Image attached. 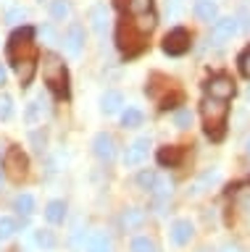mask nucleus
I'll return each instance as SVG.
<instances>
[{"instance_id": "1", "label": "nucleus", "mask_w": 250, "mask_h": 252, "mask_svg": "<svg viewBox=\"0 0 250 252\" xmlns=\"http://www.w3.org/2000/svg\"><path fill=\"white\" fill-rule=\"evenodd\" d=\"M42 76H45V84H48L58 97H66L69 94V74H66L64 61H61L56 53L42 55Z\"/></svg>"}, {"instance_id": "2", "label": "nucleus", "mask_w": 250, "mask_h": 252, "mask_svg": "<svg viewBox=\"0 0 250 252\" xmlns=\"http://www.w3.org/2000/svg\"><path fill=\"white\" fill-rule=\"evenodd\" d=\"M203 121H206V134L211 139H221L224 137V124H226V105L224 100L206 97L203 100Z\"/></svg>"}, {"instance_id": "3", "label": "nucleus", "mask_w": 250, "mask_h": 252, "mask_svg": "<svg viewBox=\"0 0 250 252\" xmlns=\"http://www.w3.org/2000/svg\"><path fill=\"white\" fill-rule=\"evenodd\" d=\"M145 39H147V34H143V32L137 29L135 21H121L119 29H116V45H119V50L127 55V58L143 53Z\"/></svg>"}, {"instance_id": "4", "label": "nucleus", "mask_w": 250, "mask_h": 252, "mask_svg": "<svg viewBox=\"0 0 250 252\" xmlns=\"http://www.w3.org/2000/svg\"><path fill=\"white\" fill-rule=\"evenodd\" d=\"M32 37H35V29H29V27H21V29H16L11 34V39H8V58L13 63L32 55Z\"/></svg>"}, {"instance_id": "5", "label": "nucleus", "mask_w": 250, "mask_h": 252, "mask_svg": "<svg viewBox=\"0 0 250 252\" xmlns=\"http://www.w3.org/2000/svg\"><path fill=\"white\" fill-rule=\"evenodd\" d=\"M3 168H5V173H8L13 181H21L29 173V158L21 153V147H11L8 153H5Z\"/></svg>"}, {"instance_id": "6", "label": "nucleus", "mask_w": 250, "mask_h": 252, "mask_svg": "<svg viewBox=\"0 0 250 252\" xmlns=\"http://www.w3.org/2000/svg\"><path fill=\"white\" fill-rule=\"evenodd\" d=\"M190 32L187 29H171L166 37H163V53L166 55H184L187 50H190Z\"/></svg>"}, {"instance_id": "7", "label": "nucleus", "mask_w": 250, "mask_h": 252, "mask_svg": "<svg viewBox=\"0 0 250 252\" xmlns=\"http://www.w3.org/2000/svg\"><path fill=\"white\" fill-rule=\"evenodd\" d=\"M206 92H208V97H216V100H229L232 94H234V82L229 76H224V74H218V76H211L208 82H206Z\"/></svg>"}, {"instance_id": "8", "label": "nucleus", "mask_w": 250, "mask_h": 252, "mask_svg": "<svg viewBox=\"0 0 250 252\" xmlns=\"http://www.w3.org/2000/svg\"><path fill=\"white\" fill-rule=\"evenodd\" d=\"M237 34V19L226 16V19H216L214 21V29H211V42L214 45H224Z\"/></svg>"}, {"instance_id": "9", "label": "nucleus", "mask_w": 250, "mask_h": 252, "mask_svg": "<svg viewBox=\"0 0 250 252\" xmlns=\"http://www.w3.org/2000/svg\"><path fill=\"white\" fill-rule=\"evenodd\" d=\"M92 150H95V155L100 158V160H106V163H111L113 158H116V139L111 137V134H106V131H100L95 139H92Z\"/></svg>"}, {"instance_id": "10", "label": "nucleus", "mask_w": 250, "mask_h": 252, "mask_svg": "<svg viewBox=\"0 0 250 252\" xmlns=\"http://www.w3.org/2000/svg\"><path fill=\"white\" fill-rule=\"evenodd\" d=\"M147 147H150V139H147V137L135 139L127 147V153H124V165H140L147 158Z\"/></svg>"}, {"instance_id": "11", "label": "nucleus", "mask_w": 250, "mask_h": 252, "mask_svg": "<svg viewBox=\"0 0 250 252\" xmlns=\"http://www.w3.org/2000/svg\"><path fill=\"white\" fill-rule=\"evenodd\" d=\"M64 47H66V53L69 55H79L82 53V47H84V29L79 27V24H71L66 32V37H64Z\"/></svg>"}, {"instance_id": "12", "label": "nucleus", "mask_w": 250, "mask_h": 252, "mask_svg": "<svg viewBox=\"0 0 250 252\" xmlns=\"http://www.w3.org/2000/svg\"><path fill=\"white\" fill-rule=\"evenodd\" d=\"M192 234H195V226H192L187 218H179V220H174V223H171V242L179 244V247L190 242Z\"/></svg>"}, {"instance_id": "13", "label": "nucleus", "mask_w": 250, "mask_h": 252, "mask_svg": "<svg viewBox=\"0 0 250 252\" xmlns=\"http://www.w3.org/2000/svg\"><path fill=\"white\" fill-rule=\"evenodd\" d=\"M192 13H195V19L198 21H216V16H218V8L214 0H195V8H192Z\"/></svg>"}, {"instance_id": "14", "label": "nucleus", "mask_w": 250, "mask_h": 252, "mask_svg": "<svg viewBox=\"0 0 250 252\" xmlns=\"http://www.w3.org/2000/svg\"><path fill=\"white\" fill-rule=\"evenodd\" d=\"M145 223V210L143 208H129L121 213V226L127 228V231H137V228H143Z\"/></svg>"}, {"instance_id": "15", "label": "nucleus", "mask_w": 250, "mask_h": 252, "mask_svg": "<svg viewBox=\"0 0 250 252\" xmlns=\"http://www.w3.org/2000/svg\"><path fill=\"white\" fill-rule=\"evenodd\" d=\"M184 158V150L182 147H161L158 150V163L161 165H169V168H177Z\"/></svg>"}, {"instance_id": "16", "label": "nucleus", "mask_w": 250, "mask_h": 252, "mask_svg": "<svg viewBox=\"0 0 250 252\" xmlns=\"http://www.w3.org/2000/svg\"><path fill=\"white\" fill-rule=\"evenodd\" d=\"M171 192H174V181H171L169 176H155V184L150 189V194L155 197V200H161V202H166Z\"/></svg>"}, {"instance_id": "17", "label": "nucleus", "mask_w": 250, "mask_h": 252, "mask_svg": "<svg viewBox=\"0 0 250 252\" xmlns=\"http://www.w3.org/2000/svg\"><path fill=\"white\" fill-rule=\"evenodd\" d=\"M13 66H16V76H19L21 87H29V82H32V76H35V58L29 55V58L16 61Z\"/></svg>"}, {"instance_id": "18", "label": "nucleus", "mask_w": 250, "mask_h": 252, "mask_svg": "<svg viewBox=\"0 0 250 252\" xmlns=\"http://www.w3.org/2000/svg\"><path fill=\"white\" fill-rule=\"evenodd\" d=\"M121 105H124V97H121V92H106L103 97H100V108H103V113H108V116H113V113H119L121 110Z\"/></svg>"}, {"instance_id": "19", "label": "nucleus", "mask_w": 250, "mask_h": 252, "mask_svg": "<svg viewBox=\"0 0 250 252\" xmlns=\"http://www.w3.org/2000/svg\"><path fill=\"white\" fill-rule=\"evenodd\" d=\"M45 218H48L50 223H64V218H66V202L64 200L48 202V208H45Z\"/></svg>"}, {"instance_id": "20", "label": "nucleus", "mask_w": 250, "mask_h": 252, "mask_svg": "<svg viewBox=\"0 0 250 252\" xmlns=\"http://www.w3.org/2000/svg\"><path fill=\"white\" fill-rule=\"evenodd\" d=\"M90 21H92V29H95L98 34H103L106 27H108V11H106V5H92Z\"/></svg>"}, {"instance_id": "21", "label": "nucleus", "mask_w": 250, "mask_h": 252, "mask_svg": "<svg viewBox=\"0 0 250 252\" xmlns=\"http://www.w3.org/2000/svg\"><path fill=\"white\" fill-rule=\"evenodd\" d=\"M87 252H113L111 239L106 234H90L87 239Z\"/></svg>"}, {"instance_id": "22", "label": "nucleus", "mask_w": 250, "mask_h": 252, "mask_svg": "<svg viewBox=\"0 0 250 252\" xmlns=\"http://www.w3.org/2000/svg\"><path fill=\"white\" fill-rule=\"evenodd\" d=\"M143 110L140 108H127L121 113V126L124 129H137V126H143Z\"/></svg>"}, {"instance_id": "23", "label": "nucleus", "mask_w": 250, "mask_h": 252, "mask_svg": "<svg viewBox=\"0 0 250 252\" xmlns=\"http://www.w3.org/2000/svg\"><path fill=\"white\" fill-rule=\"evenodd\" d=\"M13 208H16L19 216L29 218V216L35 213V197H32V194H19L16 200H13Z\"/></svg>"}, {"instance_id": "24", "label": "nucleus", "mask_w": 250, "mask_h": 252, "mask_svg": "<svg viewBox=\"0 0 250 252\" xmlns=\"http://www.w3.org/2000/svg\"><path fill=\"white\" fill-rule=\"evenodd\" d=\"M42 105H45L42 100H32V102L27 105V110H24V121H27L29 126H35V124L42 118Z\"/></svg>"}, {"instance_id": "25", "label": "nucleus", "mask_w": 250, "mask_h": 252, "mask_svg": "<svg viewBox=\"0 0 250 252\" xmlns=\"http://www.w3.org/2000/svg\"><path fill=\"white\" fill-rule=\"evenodd\" d=\"M135 24H137V29L143 32V34H150V32L155 29V24H158V19H155L153 11H147V13H143V16H137Z\"/></svg>"}, {"instance_id": "26", "label": "nucleus", "mask_w": 250, "mask_h": 252, "mask_svg": "<svg viewBox=\"0 0 250 252\" xmlns=\"http://www.w3.org/2000/svg\"><path fill=\"white\" fill-rule=\"evenodd\" d=\"M69 13H71V5H69V0H53V3H50V16H53L56 21L69 19Z\"/></svg>"}, {"instance_id": "27", "label": "nucleus", "mask_w": 250, "mask_h": 252, "mask_svg": "<svg viewBox=\"0 0 250 252\" xmlns=\"http://www.w3.org/2000/svg\"><path fill=\"white\" fill-rule=\"evenodd\" d=\"M124 8H127L132 16H143L147 11H153V0H127Z\"/></svg>"}, {"instance_id": "28", "label": "nucleus", "mask_w": 250, "mask_h": 252, "mask_svg": "<svg viewBox=\"0 0 250 252\" xmlns=\"http://www.w3.org/2000/svg\"><path fill=\"white\" fill-rule=\"evenodd\" d=\"M19 231V223H16V220H13V218H0V242H5V239H11V236L13 234H16Z\"/></svg>"}, {"instance_id": "29", "label": "nucleus", "mask_w": 250, "mask_h": 252, "mask_svg": "<svg viewBox=\"0 0 250 252\" xmlns=\"http://www.w3.org/2000/svg\"><path fill=\"white\" fill-rule=\"evenodd\" d=\"M35 242L40 244L42 250H53L56 247V236H53V231H48V228H40V231H35Z\"/></svg>"}, {"instance_id": "30", "label": "nucleus", "mask_w": 250, "mask_h": 252, "mask_svg": "<svg viewBox=\"0 0 250 252\" xmlns=\"http://www.w3.org/2000/svg\"><path fill=\"white\" fill-rule=\"evenodd\" d=\"M155 176H158V173L150 171V168H147V171H140V173H137V187L145 189V192H150L153 184H155Z\"/></svg>"}, {"instance_id": "31", "label": "nucleus", "mask_w": 250, "mask_h": 252, "mask_svg": "<svg viewBox=\"0 0 250 252\" xmlns=\"http://www.w3.org/2000/svg\"><path fill=\"white\" fill-rule=\"evenodd\" d=\"M132 252H158V250H155L153 239H147V236H137V239H132Z\"/></svg>"}, {"instance_id": "32", "label": "nucleus", "mask_w": 250, "mask_h": 252, "mask_svg": "<svg viewBox=\"0 0 250 252\" xmlns=\"http://www.w3.org/2000/svg\"><path fill=\"white\" fill-rule=\"evenodd\" d=\"M13 116V100L8 94H0V121H8Z\"/></svg>"}, {"instance_id": "33", "label": "nucleus", "mask_w": 250, "mask_h": 252, "mask_svg": "<svg viewBox=\"0 0 250 252\" xmlns=\"http://www.w3.org/2000/svg\"><path fill=\"white\" fill-rule=\"evenodd\" d=\"M174 124L179 126V129H187V126H192V113L187 108H179L174 113Z\"/></svg>"}, {"instance_id": "34", "label": "nucleus", "mask_w": 250, "mask_h": 252, "mask_svg": "<svg viewBox=\"0 0 250 252\" xmlns=\"http://www.w3.org/2000/svg\"><path fill=\"white\" fill-rule=\"evenodd\" d=\"M27 16H29L27 8H11V11L5 13V24H21Z\"/></svg>"}, {"instance_id": "35", "label": "nucleus", "mask_w": 250, "mask_h": 252, "mask_svg": "<svg viewBox=\"0 0 250 252\" xmlns=\"http://www.w3.org/2000/svg\"><path fill=\"white\" fill-rule=\"evenodd\" d=\"M237 63H240V71H242V76H245V79H250V47H245V50L240 53Z\"/></svg>"}, {"instance_id": "36", "label": "nucleus", "mask_w": 250, "mask_h": 252, "mask_svg": "<svg viewBox=\"0 0 250 252\" xmlns=\"http://www.w3.org/2000/svg\"><path fill=\"white\" fill-rule=\"evenodd\" d=\"M40 37L42 39H48V42H56V32H53V27H40Z\"/></svg>"}, {"instance_id": "37", "label": "nucleus", "mask_w": 250, "mask_h": 252, "mask_svg": "<svg viewBox=\"0 0 250 252\" xmlns=\"http://www.w3.org/2000/svg\"><path fill=\"white\" fill-rule=\"evenodd\" d=\"M5 76H8V74H5V66H3V63H0V87L5 84Z\"/></svg>"}, {"instance_id": "38", "label": "nucleus", "mask_w": 250, "mask_h": 252, "mask_svg": "<svg viewBox=\"0 0 250 252\" xmlns=\"http://www.w3.org/2000/svg\"><path fill=\"white\" fill-rule=\"evenodd\" d=\"M221 252H240V250H237V247H232V244H226V247H224Z\"/></svg>"}, {"instance_id": "39", "label": "nucleus", "mask_w": 250, "mask_h": 252, "mask_svg": "<svg viewBox=\"0 0 250 252\" xmlns=\"http://www.w3.org/2000/svg\"><path fill=\"white\" fill-rule=\"evenodd\" d=\"M124 3H127V0H116V5H119V8H124Z\"/></svg>"}, {"instance_id": "40", "label": "nucleus", "mask_w": 250, "mask_h": 252, "mask_svg": "<svg viewBox=\"0 0 250 252\" xmlns=\"http://www.w3.org/2000/svg\"><path fill=\"white\" fill-rule=\"evenodd\" d=\"M248 153H250V137H248Z\"/></svg>"}, {"instance_id": "41", "label": "nucleus", "mask_w": 250, "mask_h": 252, "mask_svg": "<svg viewBox=\"0 0 250 252\" xmlns=\"http://www.w3.org/2000/svg\"><path fill=\"white\" fill-rule=\"evenodd\" d=\"M0 187H3V176H0Z\"/></svg>"}, {"instance_id": "42", "label": "nucleus", "mask_w": 250, "mask_h": 252, "mask_svg": "<svg viewBox=\"0 0 250 252\" xmlns=\"http://www.w3.org/2000/svg\"><path fill=\"white\" fill-rule=\"evenodd\" d=\"M248 102H250V92H248Z\"/></svg>"}]
</instances>
